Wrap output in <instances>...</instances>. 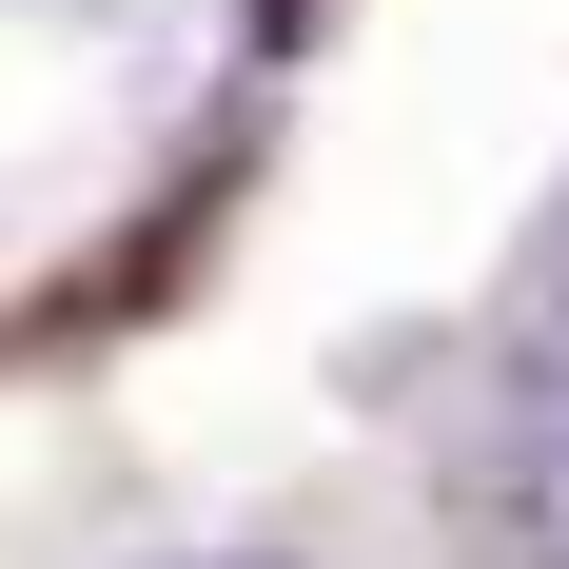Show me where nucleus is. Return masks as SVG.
Returning <instances> with one entry per match:
<instances>
[{"label": "nucleus", "mask_w": 569, "mask_h": 569, "mask_svg": "<svg viewBox=\"0 0 569 569\" xmlns=\"http://www.w3.org/2000/svg\"><path fill=\"white\" fill-rule=\"evenodd\" d=\"M236 569H295V550H236Z\"/></svg>", "instance_id": "obj_3"}, {"label": "nucleus", "mask_w": 569, "mask_h": 569, "mask_svg": "<svg viewBox=\"0 0 569 569\" xmlns=\"http://www.w3.org/2000/svg\"><path fill=\"white\" fill-rule=\"evenodd\" d=\"M511 393H569V197L530 217V256H511Z\"/></svg>", "instance_id": "obj_1"}, {"label": "nucleus", "mask_w": 569, "mask_h": 569, "mask_svg": "<svg viewBox=\"0 0 569 569\" xmlns=\"http://www.w3.org/2000/svg\"><path fill=\"white\" fill-rule=\"evenodd\" d=\"M256 20H315V0H256Z\"/></svg>", "instance_id": "obj_2"}]
</instances>
